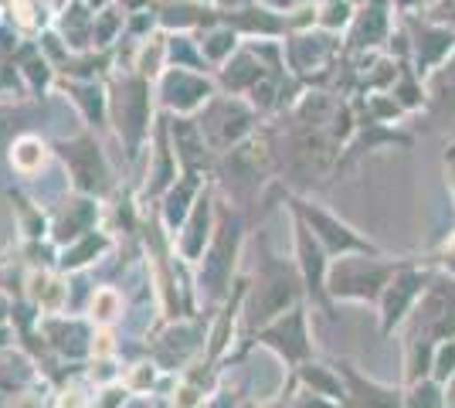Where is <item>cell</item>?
<instances>
[{"instance_id": "1", "label": "cell", "mask_w": 455, "mask_h": 408, "mask_svg": "<svg viewBox=\"0 0 455 408\" xmlns=\"http://www.w3.org/2000/svg\"><path fill=\"white\" fill-rule=\"evenodd\" d=\"M20 147H24V150H28V154H14V160H18V167H24V171H31V167H35V164H31V160H35V156H38V143H35V140H24V143H20Z\"/></svg>"}, {"instance_id": "2", "label": "cell", "mask_w": 455, "mask_h": 408, "mask_svg": "<svg viewBox=\"0 0 455 408\" xmlns=\"http://www.w3.org/2000/svg\"><path fill=\"white\" fill-rule=\"evenodd\" d=\"M95 303H99V313H95L99 320H109V316H113V307H116L113 292H99V300H95Z\"/></svg>"}]
</instances>
